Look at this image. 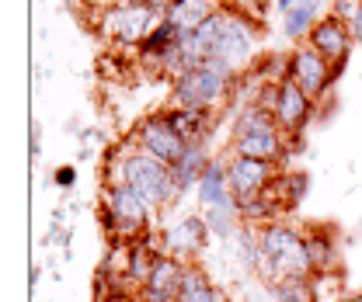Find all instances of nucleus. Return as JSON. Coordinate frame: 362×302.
Listing matches in <instances>:
<instances>
[{"label": "nucleus", "mask_w": 362, "mask_h": 302, "mask_svg": "<svg viewBox=\"0 0 362 302\" xmlns=\"http://www.w3.org/2000/svg\"><path fill=\"white\" fill-rule=\"evenodd\" d=\"M275 7H279V11H282V14H289V11H293V7H296V0H275Z\"/></svg>", "instance_id": "nucleus-31"}, {"label": "nucleus", "mask_w": 362, "mask_h": 302, "mask_svg": "<svg viewBox=\"0 0 362 302\" xmlns=\"http://www.w3.org/2000/svg\"><path fill=\"white\" fill-rule=\"evenodd\" d=\"M32 157H39V129H32Z\"/></svg>", "instance_id": "nucleus-33"}, {"label": "nucleus", "mask_w": 362, "mask_h": 302, "mask_svg": "<svg viewBox=\"0 0 362 302\" xmlns=\"http://www.w3.org/2000/svg\"><path fill=\"white\" fill-rule=\"evenodd\" d=\"M334 302H362V292H356V296H341V299H334Z\"/></svg>", "instance_id": "nucleus-34"}, {"label": "nucleus", "mask_w": 362, "mask_h": 302, "mask_svg": "<svg viewBox=\"0 0 362 302\" xmlns=\"http://www.w3.org/2000/svg\"><path fill=\"white\" fill-rule=\"evenodd\" d=\"M185 143H209V132L216 126V108H164Z\"/></svg>", "instance_id": "nucleus-17"}, {"label": "nucleus", "mask_w": 362, "mask_h": 302, "mask_svg": "<svg viewBox=\"0 0 362 302\" xmlns=\"http://www.w3.org/2000/svg\"><path fill=\"white\" fill-rule=\"evenodd\" d=\"M307 184H310V181H307V174H300V171L286 174V202H289V205H296V202L307 195Z\"/></svg>", "instance_id": "nucleus-27"}, {"label": "nucleus", "mask_w": 362, "mask_h": 302, "mask_svg": "<svg viewBox=\"0 0 362 302\" xmlns=\"http://www.w3.org/2000/svg\"><path fill=\"white\" fill-rule=\"evenodd\" d=\"M258 247H262V264L258 274L279 282V278H300V274H314L310 258H307V236L303 229L289 226V222H269L258 229Z\"/></svg>", "instance_id": "nucleus-4"}, {"label": "nucleus", "mask_w": 362, "mask_h": 302, "mask_svg": "<svg viewBox=\"0 0 362 302\" xmlns=\"http://www.w3.org/2000/svg\"><path fill=\"white\" fill-rule=\"evenodd\" d=\"M226 7H233L237 14H244L247 21H262L269 14V0H226Z\"/></svg>", "instance_id": "nucleus-26"}, {"label": "nucleus", "mask_w": 362, "mask_h": 302, "mask_svg": "<svg viewBox=\"0 0 362 302\" xmlns=\"http://www.w3.org/2000/svg\"><path fill=\"white\" fill-rule=\"evenodd\" d=\"M90 4H101V7H108V4H119V0H90Z\"/></svg>", "instance_id": "nucleus-35"}, {"label": "nucleus", "mask_w": 362, "mask_h": 302, "mask_svg": "<svg viewBox=\"0 0 362 302\" xmlns=\"http://www.w3.org/2000/svg\"><path fill=\"white\" fill-rule=\"evenodd\" d=\"M185 267H188V264L160 254L157 264H153V271H150V278L136 289V302H175Z\"/></svg>", "instance_id": "nucleus-14"}, {"label": "nucleus", "mask_w": 362, "mask_h": 302, "mask_svg": "<svg viewBox=\"0 0 362 302\" xmlns=\"http://www.w3.org/2000/svg\"><path fill=\"white\" fill-rule=\"evenodd\" d=\"M209 160H213V157H209V143H188V146H185V153L171 164V174H175V181H178L181 195L192 191V188H199V181H202V174L209 167Z\"/></svg>", "instance_id": "nucleus-18"}, {"label": "nucleus", "mask_w": 362, "mask_h": 302, "mask_svg": "<svg viewBox=\"0 0 362 302\" xmlns=\"http://www.w3.org/2000/svg\"><path fill=\"white\" fill-rule=\"evenodd\" d=\"M275 126V119H272L269 108H262V104H244L240 111H237V119H233V139H240V135H247V132H258V129H269Z\"/></svg>", "instance_id": "nucleus-24"}, {"label": "nucleus", "mask_w": 362, "mask_h": 302, "mask_svg": "<svg viewBox=\"0 0 362 302\" xmlns=\"http://www.w3.org/2000/svg\"><path fill=\"white\" fill-rule=\"evenodd\" d=\"M206 226H209V233L213 236H220V240H233L237 233H240V212H230V209H206Z\"/></svg>", "instance_id": "nucleus-25"}, {"label": "nucleus", "mask_w": 362, "mask_h": 302, "mask_svg": "<svg viewBox=\"0 0 362 302\" xmlns=\"http://www.w3.org/2000/svg\"><path fill=\"white\" fill-rule=\"evenodd\" d=\"M286 77H289L293 84H300L317 104H320L324 94L331 90V84L338 80V70H334L317 49H310L307 42H296L293 52L286 56Z\"/></svg>", "instance_id": "nucleus-8"}, {"label": "nucleus", "mask_w": 362, "mask_h": 302, "mask_svg": "<svg viewBox=\"0 0 362 302\" xmlns=\"http://www.w3.org/2000/svg\"><path fill=\"white\" fill-rule=\"evenodd\" d=\"M129 146H136L139 153L160 160V164H175L185 153V135L175 129V122L168 119V111H150L143 115L129 132Z\"/></svg>", "instance_id": "nucleus-7"}, {"label": "nucleus", "mask_w": 362, "mask_h": 302, "mask_svg": "<svg viewBox=\"0 0 362 302\" xmlns=\"http://www.w3.org/2000/svg\"><path fill=\"white\" fill-rule=\"evenodd\" d=\"M52 181H56V188H74V184H77V167H74V164L56 167V171H52Z\"/></svg>", "instance_id": "nucleus-29"}, {"label": "nucleus", "mask_w": 362, "mask_h": 302, "mask_svg": "<svg viewBox=\"0 0 362 302\" xmlns=\"http://www.w3.org/2000/svg\"><path fill=\"white\" fill-rule=\"evenodd\" d=\"M226 0H171L164 7V14L178 25L181 32H195L199 25H206L213 14H220Z\"/></svg>", "instance_id": "nucleus-19"}, {"label": "nucleus", "mask_w": 362, "mask_h": 302, "mask_svg": "<svg viewBox=\"0 0 362 302\" xmlns=\"http://www.w3.org/2000/svg\"><path fill=\"white\" fill-rule=\"evenodd\" d=\"M101 226L108 233V240H139L150 233V219L157 216L129 184H105L101 191V205H98Z\"/></svg>", "instance_id": "nucleus-5"}, {"label": "nucleus", "mask_w": 362, "mask_h": 302, "mask_svg": "<svg viewBox=\"0 0 362 302\" xmlns=\"http://www.w3.org/2000/svg\"><path fill=\"white\" fill-rule=\"evenodd\" d=\"M317 115V101L303 90L300 84H293L289 77H282L275 87V104H272V119L286 135H300L310 126V119Z\"/></svg>", "instance_id": "nucleus-10"}, {"label": "nucleus", "mask_w": 362, "mask_h": 302, "mask_svg": "<svg viewBox=\"0 0 362 302\" xmlns=\"http://www.w3.org/2000/svg\"><path fill=\"white\" fill-rule=\"evenodd\" d=\"M199 202L202 209H230V212H240L233 191H230V177H226V164L223 160H209V167L199 181Z\"/></svg>", "instance_id": "nucleus-15"}, {"label": "nucleus", "mask_w": 362, "mask_h": 302, "mask_svg": "<svg viewBox=\"0 0 362 302\" xmlns=\"http://www.w3.org/2000/svg\"><path fill=\"white\" fill-rule=\"evenodd\" d=\"M175 302H226V296L216 289V282L209 278V271H206V267L188 264V267H185V274H181V285H178Z\"/></svg>", "instance_id": "nucleus-20"}, {"label": "nucleus", "mask_w": 362, "mask_h": 302, "mask_svg": "<svg viewBox=\"0 0 362 302\" xmlns=\"http://www.w3.org/2000/svg\"><path fill=\"white\" fill-rule=\"evenodd\" d=\"M320 18H324V14H320V0H296V7H293V11L286 14V21H282V32H286L293 42H307L310 28H314Z\"/></svg>", "instance_id": "nucleus-22"}, {"label": "nucleus", "mask_w": 362, "mask_h": 302, "mask_svg": "<svg viewBox=\"0 0 362 302\" xmlns=\"http://www.w3.org/2000/svg\"><path fill=\"white\" fill-rule=\"evenodd\" d=\"M237 66L226 59H202L171 80V108H220L233 94Z\"/></svg>", "instance_id": "nucleus-3"}, {"label": "nucleus", "mask_w": 362, "mask_h": 302, "mask_svg": "<svg viewBox=\"0 0 362 302\" xmlns=\"http://www.w3.org/2000/svg\"><path fill=\"white\" fill-rule=\"evenodd\" d=\"M133 4H146V7H168L171 0H133Z\"/></svg>", "instance_id": "nucleus-32"}, {"label": "nucleus", "mask_w": 362, "mask_h": 302, "mask_svg": "<svg viewBox=\"0 0 362 302\" xmlns=\"http://www.w3.org/2000/svg\"><path fill=\"white\" fill-rule=\"evenodd\" d=\"M349 32H352V39L362 45V11L356 14V18H352V21H349Z\"/></svg>", "instance_id": "nucleus-30"}, {"label": "nucleus", "mask_w": 362, "mask_h": 302, "mask_svg": "<svg viewBox=\"0 0 362 302\" xmlns=\"http://www.w3.org/2000/svg\"><path fill=\"white\" fill-rule=\"evenodd\" d=\"M272 296L279 302H317V278L314 274L279 278V282H272Z\"/></svg>", "instance_id": "nucleus-23"}, {"label": "nucleus", "mask_w": 362, "mask_h": 302, "mask_svg": "<svg viewBox=\"0 0 362 302\" xmlns=\"http://www.w3.org/2000/svg\"><path fill=\"white\" fill-rule=\"evenodd\" d=\"M105 184H129L153 212L171 209L181 198V188L175 181V174H171V164H160V160L139 153L129 143L119 146L105 160Z\"/></svg>", "instance_id": "nucleus-2"}, {"label": "nucleus", "mask_w": 362, "mask_h": 302, "mask_svg": "<svg viewBox=\"0 0 362 302\" xmlns=\"http://www.w3.org/2000/svg\"><path fill=\"white\" fill-rule=\"evenodd\" d=\"M209 226L202 216H181V219H171L160 233H157V243L168 258L181 260V264H195V258L206 250L209 243Z\"/></svg>", "instance_id": "nucleus-9"}, {"label": "nucleus", "mask_w": 362, "mask_h": 302, "mask_svg": "<svg viewBox=\"0 0 362 302\" xmlns=\"http://www.w3.org/2000/svg\"><path fill=\"white\" fill-rule=\"evenodd\" d=\"M289 135L279 129V126H269V129L247 132L240 139L230 143L233 157H247V160H269V164H282L289 157Z\"/></svg>", "instance_id": "nucleus-13"}, {"label": "nucleus", "mask_w": 362, "mask_h": 302, "mask_svg": "<svg viewBox=\"0 0 362 302\" xmlns=\"http://www.w3.org/2000/svg\"><path fill=\"white\" fill-rule=\"evenodd\" d=\"M307 236V258H310V271L314 278H327L338 271L341 264V250H338V240L331 236V229H320V226H310L303 229Z\"/></svg>", "instance_id": "nucleus-16"}, {"label": "nucleus", "mask_w": 362, "mask_h": 302, "mask_svg": "<svg viewBox=\"0 0 362 302\" xmlns=\"http://www.w3.org/2000/svg\"><path fill=\"white\" fill-rule=\"evenodd\" d=\"M307 45L317 49L334 70H338V77H341V70H345V63H349V52H352V32H349V25L341 21V18H334V14H324L320 21H317L314 28H310V35H307Z\"/></svg>", "instance_id": "nucleus-12"}, {"label": "nucleus", "mask_w": 362, "mask_h": 302, "mask_svg": "<svg viewBox=\"0 0 362 302\" xmlns=\"http://www.w3.org/2000/svg\"><path fill=\"white\" fill-rule=\"evenodd\" d=\"M181 39H185V32H181V28L175 25V21H171V18H164V21H160V25H157V28L150 32V39L139 45V52H136V56H139V63H143V66L150 70V66H153L157 59H164V56H168L171 49H178Z\"/></svg>", "instance_id": "nucleus-21"}, {"label": "nucleus", "mask_w": 362, "mask_h": 302, "mask_svg": "<svg viewBox=\"0 0 362 302\" xmlns=\"http://www.w3.org/2000/svg\"><path fill=\"white\" fill-rule=\"evenodd\" d=\"M164 18H168L164 7H146V4H133V0H119V4L101 7L98 35L108 45H119V49H129V45L139 49Z\"/></svg>", "instance_id": "nucleus-6"}, {"label": "nucleus", "mask_w": 362, "mask_h": 302, "mask_svg": "<svg viewBox=\"0 0 362 302\" xmlns=\"http://www.w3.org/2000/svg\"><path fill=\"white\" fill-rule=\"evenodd\" d=\"M327 4H331V11H327V14L341 18L345 25H349V21H352V18L362 11V0H327Z\"/></svg>", "instance_id": "nucleus-28"}, {"label": "nucleus", "mask_w": 362, "mask_h": 302, "mask_svg": "<svg viewBox=\"0 0 362 302\" xmlns=\"http://www.w3.org/2000/svg\"><path fill=\"white\" fill-rule=\"evenodd\" d=\"M255 39H258L255 21H247L233 7H223L220 14H213L195 32H185L181 63H185V70L202 63V59H226L230 66H240L255 56Z\"/></svg>", "instance_id": "nucleus-1"}, {"label": "nucleus", "mask_w": 362, "mask_h": 302, "mask_svg": "<svg viewBox=\"0 0 362 302\" xmlns=\"http://www.w3.org/2000/svg\"><path fill=\"white\" fill-rule=\"evenodd\" d=\"M226 177H230V191H233L237 205H247V202H255L269 191L279 174H275V164H269V160L230 157L226 160Z\"/></svg>", "instance_id": "nucleus-11"}]
</instances>
